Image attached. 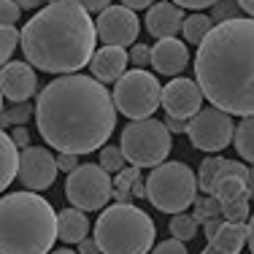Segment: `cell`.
<instances>
[{"label": "cell", "mask_w": 254, "mask_h": 254, "mask_svg": "<svg viewBox=\"0 0 254 254\" xmlns=\"http://www.w3.org/2000/svg\"><path fill=\"white\" fill-rule=\"evenodd\" d=\"M35 125L52 149L68 154H92L111 138L117 106L106 84L95 76L60 73L35 103Z\"/></svg>", "instance_id": "1"}, {"label": "cell", "mask_w": 254, "mask_h": 254, "mask_svg": "<svg viewBox=\"0 0 254 254\" xmlns=\"http://www.w3.org/2000/svg\"><path fill=\"white\" fill-rule=\"evenodd\" d=\"M195 81L203 98L233 117L254 114V16L216 22L197 44Z\"/></svg>", "instance_id": "2"}, {"label": "cell", "mask_w": 254, "mask_h": 254, "mask_svg": "<svg viewBox=\"0 0 254 254\" xmlns=\"http://www.w3.org/2000/svg\"><path fill=\"white\" fill-rule=\"evenodd\" d=\"M98 30L78 0H54L22 27L27 63L46 73H78L95 54Z\"/></svg>", "instance_id": "3"}, {"label": "cell", "mask_w": 254, "mask_h": 254, "mask_svg": "<svg viewBox=\"0 0 254 254\" xmlns=\"http://www.w3.org/2000/svg\"><path fill=\"white\" fill-rule=\"evenodd\" d=\"M57 241V214L38 192L0 197V254H49Z\"/></svg>", "instance_id": "4"}, {"label": "cell", "mask_w": 254, "mask_h": 254, "mask_svg": "<svg viewBox=\"0 0 254 254\" xmlns=\"http://www.w3.org/2000/svg\"><path fill=\"white\" fill-rule=\"evenodd\" d=\"M154 222L132 203H114L100 211L95 235L100 254H149L154 246Z\"/></svg>", "instance_id": "5"}, {"label": "cell", "mask_w": 254, "mask_h": 254, "mask_svg": "<svg viewBox=\"0 0 254 254\" xmlns=\"http://www.w3.org/2000/svg\"><path fill=\"white\" fill-rule=\"evenodd\" d=\"M146 197L162 214L187 211L197 197V176L184 162H160L146 179Z\"/></svg>", "instance_id": "6"}, {"label": "cell", "mask_w": 254, "mask_h": 254, "mask_svg": "<svg viewBox=\"0 0 254 254\" xmlns=\"http://www.w3.org/2000/svg\"><path fill=\"white\" fill-rule=\"evenodd\" d=\"M122 154L130 165L135 168H154L168 160L173 149V132L165 127V122L154 117L146 119H132L122 130Z\"/></svg>", "instance_id": "7"}, {"label": "cell", "mask_w": 254, "mask_h": 254, "mask_svg": "<svg viewBox=\"0 0 254 254\" xmlns=\"http://www.w3.org/2000/svg\"><path fill=\"white\" fill-rule=\"evenodd\" d=\"M160 78L143 68L125 70L122 76L114 81V106L122 111L127 119H146L160 108Z\"/></svg>", "instance_id": "8"}, {"label": "cell", "mask_w": 254, "mask_h": 254, "mask_svg": "<svg viewBox=\"0 0 254 254\" xmlns=\"http://www.w3.org/2000/svg\"><path fill=\"white\" fill-rule=\"evenodd\" d=\"M114 195V181L108 171H103L98 162H84L68 173L65 181V197L70 205L81 211H100L106 208Z\"/></svg>", "instance_id": "9"}, {"label": "cell", "mask_w": 254, "mask_h": 254, "mask_svg": "<svg viewBox=\"0 0 254 254\" xmlns=\"http://www.w3.org/2000/svg\"><path fill=\"white\" fill-rule=\"evenodd\" d=\"M233 132H235L233 114L216 108L214 103L187 119V135H190L192 146L208 154H219L222 149H227L233 143Z\"/></svg>", "instance_id": "10"}, {"label": "cell", "mask_w": 254, "mask_h": 254, "mask_svg": "<svg viewBox=\"0 0 254 254\" xmlns=\"http://www.w3.org/2000/svg\"><path fill=\"white\" fill-rule=\"evenodd\" d=\"M57 157H54L46 146H25L19 152V168H16V179L22 187L33 192L49 190L57 179Z\"/></svg>", "instance_id": "11"}, {"label": "cell", "mask_w": 254, "mask_h": 254, "mask_svg": "<svg viewBox=\"0 0 254 254\" xmlns=\"http://www.w3.org/2000/svg\"><path fill=\"white\" fill-rule=\"evenodd\" d=\"M95 30H98V38L108 46H132L138 38V30H141V22H138L135 11L119 3L100 11Z\"/></svg>", "instance_id": "12"}, {"label": "cell", "mask_w": 254, "mask_h": 254, "mask_svg": "<svg viewBox=\"0 0 254 254\" xmlns=\"http://www.w3.org/2000/svg\"><path fill=\"white\" fill-rule=\"evenodd\" d=\"M203 89L200 84L195 81V78H171V81L165 84V89H162L160 95V106L165 108V114H171V117H179V119H190L195 117L197 111L203 108Z\"/></svg>", "instance_id": "13"}, {"label": "cell", "mask_w": 254, "mask_h": 254, "mask_svg": "<svg viewBox=\"0 0 254 254\" xmlns=\"http://www.w3.org/2000/svg\"><path fill=\"white\" fill-rule=\"evenodd\" d=\"M38 89V76L30 63H5L0 68V92L11 103H25Z\"/></svg>", "instance_id": "14"}, {"label": "cell", "mask_w": 254, "mask_h": 254, "mask_svg": "<svg viewBox=\"0 0 254 254\" xmlns=\"http://www.w3.org/2000/svg\"><path fill=\"white\" fill-rule=\"evenodd\" d=\"M152 65L157 73L162 76H179L181 70L190 65V52H187V44L173 35L168 38H157V44L152 46Z\"/></svg>", "instance_id": "15"}, {"label": "cell", "mask_w": 254, "mask_h": 254, "mask_svg": "<svg viewBox=\"0 0 254 254\" xmlns=\"http://www.w3.org/2000/svg\"><path fill=\"white\" fill-rule=\"evenodd\" d=\"M246 176H249V168H246L244 162L222 160L219 171H216L214 181H211V192H214L222 203L244 197L246 195Z\"/></svg>", "instance_id": "16"}, {"label": "cell", "mask_w": 254, "mask_h": 254, "mask_svg": "<svg viewBox=\"0 0 254 254\" xmlns=\"http://www.w3.org/2000/svg\"><path fill=\"white\" fill-rule=\"evenodd\" d=\"M127 63H130V57H127L125 46H103L89 57V68H92V76L98 78L103 84H114L119 76L127 70Z\"/></svg>", "instance_id": "17"}, {"label": "cell", "mask_w": 254, "mask_h": 254, "mask_svg": "<svg viewBox=\"0 0 254 254\" xmlns=\"http://www.w3.org/2000/svg\"><path fill=\"white\" fill-rule=\"evenodd\" d=\"M181 22H184V8L171 3H152L149 5V14H146V30L149 35L154 38H168V35H176L181 33Z\"/></svg>", "instance_id": "18"}, {"label": "cell", "mask_w": 254, "mask_h": 254, "mask_svg": "<svg viewBox=\"0 0 254 254\" xmlns=\"http://www.w3.org/2000/svg\"><path fill=\"white\" fill-rule=\"evenodd\" d=\"M89 233V219L81 208H63L57 214V238L63 244H78Z\"/></svg>", "instance_id": "19"}, {"label": "cell", "mask_w": 254, "mask_h": 254, "mask_svg": "<svg viewBox=\"0 0 254 254\" xmlns=\"http://www.w3.org/2000/svg\"><path fill=\"white\" fill-rule=\"evenodd\" d=\"M16 168H19V146L0 127V192L16 179Z\"/></svg>", "instance_id": "20"}, {"label": "cell", "mask_w": 254, "mask_h": 254, "mask_svg": "<svg viewBox=\"0 0 254 254\" xmlns=\"http://www.w3.org/2000/svg\"><path fill=\"white\" fill-rule=\"evenodd\" d=\"M246 233H249L246 222H227L225 219V225L219 227V233H216L208 244H214L216 249H222V252L238 254L241 249H244V244H246Z\"/></svg>", "instance_id": "21"}, {"label": "cell", "mask_w": 254, "mask_h": 254, "mask_svg": "<svg viewBox=\"0 0 254 254\" xmlns=\"http://www.w3.org/2000/svg\"><path fill=\"white\" fill-rule=\"evenodd\" d=\"M211 27H214L211 14H190V16H184V22H181V35H184L187 44L197 46L205 35H208Z\"/></svg>", "instance_id": "22"}, {"label": "cell", "mask_w": 254, "mask_h": 254, "mask_svg": "<svg viewBox=\"0 0 254 254\" xmlns=\"http://www.w3.org/2000/svg\"><path fill=\"white\" fill-rule=\"evenodd\" d=\"M233 146L244 160L254 162V114L241 119V125L233 132Z\"/></svg>", "instance_id": "23"}, {"label": "cell", "mask_w": 254, "mask_h": 254, "mask_svg": "<svg viewBox=\"0 0 254 254\" xmlns=\"http://www.w3.org/2000/svg\"><path fill=\"white\" fill-rule=\"evenodd\" d=\"M171 235L179 241H184V244H190L192 238H197V233H200V222L195 219L192 214H187V211H179V214H171Z\"/></svg>", "instance_id": "24"}, {"label": "cell", "mask_w": 254, "mask_h": 254, "mask_svg": "<svg viewBox=\"0 0 254 254\" xmlns=\"http://www.w3.org/2000/svg\"><path fill=\"white\" fill-rule=\"evenodd\" d=\"M35 114V108L30 106V103H14L11 108H5V111H0V127H11V125H25L30 122V117Z\"/></svg>", "instance_id": "25"}, {"label": "cell", "mask_w": 254, "mask_h": 254, "mask_svg": "<svg viewBox=\"0 0 254 254\" xmlns=\"http://www.w3.org/2000/svg\"><path fill=\"white\" fill-rule=\"evenodd\" d=\"M195 219L197 222H205L211 216H222V200L214 195V192H205V197H195Z\"/></svg>", "instance_id": "26"}, {"label": "cell", "mask_w": 254, "mask_h": 254, "mask_svg": "<svg viewBox=\"0 0 254 254\" xmlns=\"http://www.w3.org/2000/svg\"><path fill=\"white\" fill-rule=\"evenodd\" d=\"M16 46H19V30L14 25H0V68L11 60Z\"/></svg>", "instance_id": "27"}, {"label": "cell", "mask_w": 254, "mask_h": 254, "mask_svg": "<svg viewBox=\"0 0 254 254\" xmlns=\"http://www.w3.org/2000/svg\"><path fill=\"white\" fill-rule=\"evenodd\" d=\"M249 214H252V208H249V195L222 203V216H225L227 222H246V219H249Z\"/></svg>", "instance_id": "28"}, {"label": "cell", "mask_w": 254, "mask_h": 254, "mask_svg": "<svg viewBox=\"0 0 254 254\" xmlns=\"http://www.w3.org/2000/svg\"><path fill=\"white\" fill-rule=\"evenodd\" d=\"M125 154H122V149L119 146H114V143H108V146H100V162L98 165L103 168V171H108V173H117V171H122L125 168Z\"/></svg>", "instance_id": "29"}, {"label": "cell", "mask_w": 254, "mask_h": 254, "mask_svg": "<svg viewBox=\"0 0 254 254\" xmlns=\"http://www.w3.org/2000/svg\"><path fill=\"white\" fill-rule=\"evenodd\" d=\"M219 165H222V157H219V154L205 157V160L200 162V171H197V190L211 192V181H214L216 171H219Z\"/></svg>", "instance_id": "30"}, {"label": "cell", "mask_w": 254, "mask_h": 254, "mask_svg": "<svg viewBox=\"0 0 254 254\" xmlns=\"http://www.w3.org/2000/svg\"><path fill=\"white\" fill-rule=\"evenodd\" d=\"M241 16V5L235 0H216L211 5V19L214 22H225V19H235Z\"/></svg>", "instance_id": "31"}, {"label": "cell", "mask_w": 254, "mask_h": 254, "mask_svg": "<svg viewBox=\"0 0 254 254\" xmlns=\"http://www.w3.org/2000/svg\"><path fill=\"white\" fill-rule=\"evenodd\" d=\"M22 16V8L16 0H0V25H16Z\"/></svg>", "instance_id": "32"}, {"label": "cell", "mask_w": 254, "mask_h": 254, "mask_svg": "<svg viewBox=\"0 0 254 254\" xmlns=\"http://www.w3.org/2000/svg\"><path fill=\"white\" fill-rule=\"evenodd\" d=\"M130 63L135 65V68H146V65H152V49H149L146 44H132L130 49Z\"/></svg>", "instance_id": "33"}, {"label": "cell", "mask_w": 254, "mask_h": 254, "mask_svg": "<svg viewBox=\"0 0 254 254\" xmlns=\"http://www.w3.org/2000/svg\"><path fill=\"white\" fill-rule=\"evenodd\" d=\"M149 254H187V244L179 238H168L162 244H157L154 249H149Z\"/></svg>", "instance_id": "34"}, {"label": "cell", "mask_w": 254, "mask_h": 254, "mask_svg": "<svg viewBox=\"0 0 254 254\" xmlns=\"http://www.w3.org/2000/svg\"><path fill=\"white\" fill-rule=\"evenodd\" d=\"M225 225V216H211V219H205L203 222V235H205V241H211L216 233H219V227Z\"/></svg>", "instance_id": "35"}, {"label": "cell", "mask_w": 254, "mask_h": 254, "mask_svg": "<svg viewBox=\"0 0 254 254\" xmlns=\"http://www.w3.org/2000/svg\"><path fill=\"white\" fill-rule=\"evenodd\" d=\"M76 165H78V154H68V152H60L57 154V168H60V171L70 173Z\"/></svg>", "instance_id": "36"}, {"label": "cell", "mask_w": 254, "mask_h": 254, "mask_svg": "<svg viewBox=\"0 0 254 254\" xmlns=\"http://www.w3.org/2000/svg\"><path fill=\"white\" fill-rule=\"evenodd\" d=\"M11 141H14L19 149L30 146V132H27V127H25V125H16L14 132H11Z\"/></svg>", "instance_id": "37"}, {"label": "cell", "mask_w": 254, "mask_h": 254, "mask_svg": "<svg viewBox=\"0 0 254 254\" xmlns=\"http://www.w3.org/2000/svg\"><path fill=\"white\" fill-rule=\"evenodd\" d=\"M176 5L181 8H192V11H203V8H211V5L216 3V0H173Z\"/></svg>", "instance_id": "38"}, {"label": "cell", "mask_w": 254, "mask_h": 254, "mask_svg": "<svg viewBox=\"0 0 254 254\" xmlns=\"http://www.w3.org/2000/svg\"><path fill=\"white\" fill-rule=\"evenodd\" d=\"M78 3H81L89 14H100L103 8H108V5H111V0H78Z\"/></svg>", "instance_id": "39"}, {"label": "cell", "mask_w": 254, "mask_h": 254, "mask_svg": "<svg viewBox=\"0 0 254 254\" xmlns=\"http://www.w3.org/2000/svg\"><path fill=\"white\" fill-rule=\"evenodd\" d=\"M78 254H100L98 241H95V238H81V241H78Z\"/></svg>", "instance_id": "40"}, {"label": "cell", "mask_w": 254, "mask_h": 254, "mask_svg": "<svg viewBox=\"0 0 254 254\" xmlns=\"http://www.w3.org/2000/svg\"><path fill=\"white\" fill-rule=\"evenodd\" d=\"M165 127H168L171 132H187V119H179V117H171V114H168Z\"/></svg>", "instance_id": "41"}, {"label": "cell", "mask_w": 254, "mask_h": 254, "mask_svg": "<svg viewBox=\"0 0 254 254\" xmlns=\"http://www.w3.org/2000/svg\"><path fill=\"white\" fill-rule=\"evenodd\" d=\"M154 0H122V5H127V8H132V11H138V8H149Z\"/></svg>", "instance_id": "42"}, {"label": "cell", "mask_w": 254, "mask_h": 254, "mask_svg": "<svg viewBox=\"0 0 254 254\" xmlns=\"http://www.w3.org/2000/svg\"><path fill=\"white\" fill-rule=\"evenodd\" d=\"M246 195H249V200H254V162L249 168V176H246Z\"/></svg>", "instance_id": "43"}, {"label": "cell", "mask_w": 254, "mask_h": 254, "mask_svg": "<svg viewBox=\"0 0 254 254\" xmlns=\"http://www.w3.org/2000/svg\"><path fill=\"white\" fill-rule=\"evenodd\" d=\"M246 227H249V233H246V244H249V252L254 254V214H252V222Z\"/></svg>", "instance_id": "44"}, {"label": "cell", "mask_w": 254, "mask_h": 254, "mask_svg": "<svg viewBox=\"0 0 254 254\" xmlns=\"http://www.w3.org/2000/svg\"><path fill=\"white\" fill-rule=\"evenodd\" d=\"M235 3L241 5V11H244V14L254 16V0H235Z\"/></svg>", "instance_id": "45"}, {"label": "cell", "mask_w": 254, "mask_h": 254, "mask_svg": "<svg viewBox=\"0 0 254 254\" xmlns=\"http://www.w3.org/2000/svg\"><path fill=\"white\" fill-rule=\"evenodd\" d=\"M16 3H19V8H38L44 0H16Z\"/></svg>", "instance_id": "46"}, {"label": "cell", "mask_w": 254, "mask_h": 254, "mask_svg": "<svg viewBox=\"0 0 254 254\" xmlns=\"http://www.w3.org/2000/svg\"><path fill=\"white\" fill-rule=\"evenodd\" d=\"M200 254H230V252H222V249H216L214 244H208V246H205V249H203Z\"/></svg>", "instance_id": "47"}, {"label": "cell", "mask_w": 254, "mask_h": 254, "mask_svg": "<svg viewBox=\"0 0 254 254\" xmlns=\"http://www.w3.org/2000/svg\"><path fill=\"white\" fill-rule=\"evenodd\" d=\"M49 254H76V252H70V249H52Z\"/></svg>", "instance_id": "48"}, {"label": "cell", "mask_w": 254, "mask_h": 254, "mask_svg": "<svg viewBox=\"0 0 254 254\" xmlns=\"http://www.w3.org/2000/svg\"><path fill=\"white\" fill-rule=\"evenodd\" d=\"M0 111H3V92H0Z\"/></svg>", "instance_id": "49"}, {"label": "cell", "mask_w": 254, "mask_h": 254, "mask_svg": "<svg viewBox=\"0 0 254 254\" xmlns=\"http://www.w3.org/2000/svg\"><path fill=\"white\" fill-rule=\"evenodd\" d=\"M46 3H54V0H46Z\"/></svg>", "instance_id": "50"}]
</instances>
